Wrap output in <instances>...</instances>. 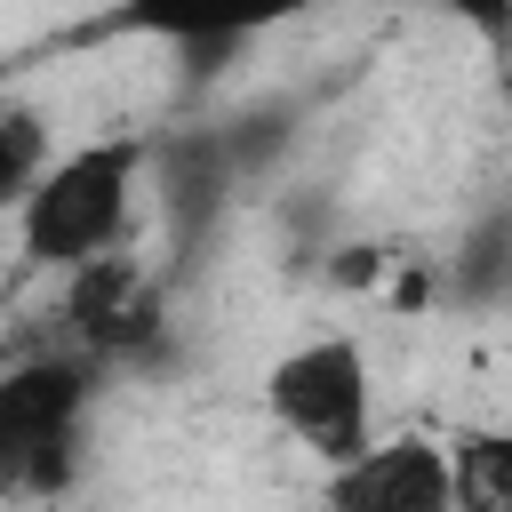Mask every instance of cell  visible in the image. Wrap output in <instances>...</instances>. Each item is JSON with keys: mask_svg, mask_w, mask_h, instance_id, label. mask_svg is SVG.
Wrapping results in <instances>:
<instances>
[{"mask_svg": "<svg viewBox=\"0 0 512 512\" xmlns=\"http://www.w3.org/2000/svg\"><path fill=\"white\" fill-rule=\"evenodd\" d=\"M144 136L112 128V136H88L72 152L48 160V176L24 192L16 208V248L24 264L40 272H80L96 256H112L136 224V200H144Z\"/></svg>", "mask_w": 512, "mask_h": 512, "instance_id": "cell-1", "label": "cell"}, {"mask_svg": "<svg viewBox=\"0 0 512 512\" xmlns=\"http://www.w3.org/2000/svg\"><path fill=\"white\" fill-rule=\"evenodd\" d=\"M96 400L88 352H32L0 368V504H40L72 480Z\"/></svg>", "mask_w": 512, "mask_h": 512, "instance_id": "cell-2", "label": "cell"}, {"mask_svg": "<svg viewBox=\"0 0 512 512\" xmlns=\"http://www.w3.org/2000/svg\"><path fill=\"white\" fill-rule=\"evenodd\" d=\"M264 416L328 472L376 440V360L360 336H304L264 368Z\"/></svg>", "mask_w": 512, "mask_h": 512, "instance_id": "cell-3", "label": "cell"}, {"mask_svg": "<svg viewBox=\"0 0 512 512\" xmlns=\"http://www.w3.org/2000/svg\"><path fill=\"white\" fill-rule=\"evenodd\" d=\"M320 512H456L448 440H432V432H376L360 456L320 472Z\"/></svg>", "mask_w": 512, "mask_h": 512, "instance_id": "cell-4", "label": "cell"}, {"mask_svg": "<svg viewBox=\"0 0 512 512\" xmlns=\"http://www.w3.org/2000/svg\"><path fill=\"white\" fill-rule=\"evenodd\" d=\"M312 0H112L104 32L120 40H168V48H240L280 24H296Z\"/></svg>", "mask_w": 512, "mask_h": 512, "instance_id": "cell-5", "label": "cell"}, {"mask_svg": "<svg viewBox=\"0 0 512 512\" xmlns=\"http://www.w3.org/2000/svg\"><path fill=\"white\" fill-rule=\"evenodd\" d=\"M448 472H456V512H512V424H456Z\"/></svg>", "mask_w": 512, "mask_h": 512, "instance_id": "cell-6", "label": "cell"}, {"mask_svg": "<svg viewBox=\"0 0 512 512\" xmlns=\"http://www.w3.org/2000/svg\"><path fill=\"white\" fill-rule=\"evenodd\" d=\"M56 144H48V112L32 96H0V216L24 208V192L48 176Z\"/></svg>", "mask_w": 512, "mask_h": 512, "instance_id": "cell-7", "label": "cell"}, {"mask_svg": "<svg viewBox=\"0 0 512 512\" xmlns=\"http://www.w3.org/2000/svg\"><path fill=\"white\" fill-rule=\"evenodd\" d=\"M448 24L480 32V40H512V0H432Z\"/></svg>", "mask_w": 512, "mask_h": 512, "instance_id": "cell-8", "label": "cell"}]
</instances>
